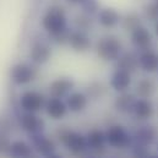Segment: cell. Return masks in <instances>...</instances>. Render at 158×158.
<instances>
[{
    "label": "cell",
    "mask_w": 158,
    "mask_h": 158,
    "mask_svg": "<svg viewBox=\"0 0 158 158\" xmlns=\"http://www.w3.org/2000/svg\"><path fill=\"white\" fill-rule=\"evenodd\" d=\"M40 26L55 44H68L71 30L69 28L68 12L63 5L48 6L40 17Z\"/></svg>",
    "instance_id": "obj_1"
},
{
    "label": "cell",
    "mask_w": 158,
    "mask_h": 158,
    "mask_svg": "<svg viewBox=\"0 0 158 158\" xmlns=\"http://www.w3.org/2000/svg\"><path fill=\"white\" fill-rule=\"evenodd\" d=\"M97 56L103 61H117L124 52L123 42L115 35H106L96 42L94 45Z\"/></svg>",
    "instance_id": "obj_2"
},
{
    "label": "cell",
    "mask_w": 158,
    "mask_h": 158,
    "mask_svg": "<svg viewBox=\"0 0 158 158\" xmlns=\"http://www.w3.org/2000/svg\"><path fill=\"white\" fill-rule=\"evenodd\" d=\"M56 137L60 143L74 155H83L88 151L87 137L81 132L70 130L66 126H60L56 130Z\"/></svg>",
    "instance_id": "obj_3"
},
{
    "label": "cell",
    "mask_w": 158,
    "mask_h": 158,
    "mask_svg": "<svg viewBox=\"0 0 158 158\" xmlns=\"http://www.w3.org/2000/svg\"><path fill=\"white\" fill-rule=\"evenodd\" d=\"M106 137L107 145L115 150L130 148L132 143V134L120 124H113L108 126L106 130Z\"/></svg>",
    "instance_id": "obj_4"
},
{
    "label": "cell",
    "mask_w": 158,
    "mask_h": 158,
    "mask_svg": "<svg viewBox=\"0 0 158 158\" xmlns=\"http://www.w3.org/2000/svg\"><path fill=\"white\" fill-rule=\"evenodd\" d=\"M37 68L35 64H27V63H19L12 66L10 71V79L17 86L28 85L37 77Z\"/></svg>",
    "instance_id": "obj_5"
},
{
    "label": "cell",
    "mask_w": 158,
    "mask_h": 158,
    "mask_svg": "<svg viewBox=\"0 0 158 158\" xmlns=\"http://www.w3.org/2000/svg\"><path fill=\"white\" fill-rule=\"evenodd\" d=\"M47 98L38 91H33V89H28L25 91L20 98H19V104L20 108L23 112L27 113H38L42 109H44Z\"/></svg>",
    "instance_id": "obj_6"
},
{
    "label": "cell",
    "mask_w": 158,
    "mask_h": 158,
    "mask_svg": "<svg viewBox=\"0 0 158 158\" xmlns=\"http://www.w3.org/2000/svg\"><path fill=\"white\" fill-rule=\"evenodd\" d=\"M130 43L137 52H142L150 48H153V35L148 27L140 25L130 33Z\"/></svg>",
    "instance_id": "obj_7"
},
{
    "label": "cell",
    "mask_w": 158,
    "mask_h": 158,
    "mask_svg": "<svg viewBox=\"0 0 158 158\" xmlns=\"http://www.w3.org/2000/svg\"><path fill=\"white\" fill-rule=\"evenodd\" d=\"M52 54H53V50H52L50 44L43 38H38L32 42L28 55H30L32 64L43 65L50 60Z\"/></svg>",
    "instance_id": "obj_8"
},
{
    "label": "cell",
    "mask_w": 158,
    "mask_h": 158,
    "mask_svg": "<svg viewBox=\"0 0 158 158\" xmlns=\"http://www.w3.org/2000/svg\"><path fill=\"white\" fill-rule=\"evenodd\" d=\"M158 140V129L148 123H142L132 132V143H139L143 146H151Z\"/></svg>",
    "instance_id": "obj_9"
},
{
    "label": "cell",
    "mask_w": 158,
    "mask_h": 158,
    "mask_svg": "<svg viewBox=\"0 0 158 158\" xmlns=\"http://www.w3.org/2000/svg\"><path fill=\"white\" fill-rule=\"evenodd\" d=\"M86 137H87L88 151H91L92 156L102 157L106 155V146H107L106 131L99 129H93L86 135Z\"/></svg>",
    "instance_id": "obj_10"
},
{
    "label": "cell",
    "mask_w": 158,
    "mask_h": 158,
    "mask_svg": "<svg viewBox=\"0 0 158 158\" xmlns=\"http://www.w3.org/2000/svg\"><path fill=\"white\" fill-rule=\"evenodd\" d=\"M156 108L151 99L148 98H137L132 109L131 115L140 123H148L155 117Z\"/></svg>",
    "instance_id": "obj_11"
},
{
    "label": "cell",
    "mask_w": 158,
    "mask_h": 158,
    "mask_svg": "<svg viewBox=\"0 0 158 158\" xmlns=\"http://www.w3.org/2000/svg\"><path fill=\"white\" fill-rule=\"evenodd\" d=\"M30 142H31V146L33 147V150L43 157H47V156L54 153L56 150L55 142L50 137L45 136L43 132L30 135Z\"/></svg>",
    "instance_id": "obj_12"
},
{
    "label": "cell",
    "mask_w": 158,
    "mask_h": 158,
    "mask_svg": "<svg viewBox=\"0 0 158 158\" xmlns=\"http://www.w3.org/2000/svg\"><path fill=\"white\" fill-rule=\"evenodd\" d=\"M97 21L98 23L106 28V30H113L118 27L121 22V14L117 9L107 6V7H101V10L97 14Z\"/></svg>",
    "instance_id": "obj_13"
},
{
    "label": "cell",
    "mask_w": 158,
    "mask_h": 158,
    "mask_svg": "<svg viewBox=\"0 0 158 158\" xmlns=\"http://www.w3.org/2000/svg\"><path fill=\"white\" fill-rule=\"evenodd\" d=\"M139 69L145 74L158 73V52L153 48L139 52Z\"/></svg>",
    "instance_id": "obj_14"
},
{
    "label": "cell",
    "mask_w": 158,
    "mask_h": 158,
    "mask_svg": "<svg viewBox=\"0 0 158 158\" xmlns=\"http://www.w3.org/2000/svg\"><path fill=\"white\" fill-rule=\"evenodd\" d=\"M20 125H21V129L30 135L43 132L45 129V121L40 117H38L36 113L23 112V114H21L20 117Z\"/></svg>",
    "instance_id": "obj_15"
},
{
    "label": "cell",
    "mask_w": 158,
    "mask_h": 158,
    "mask_svg": "<svg viewBox=\"0 0 158 158\" xmlns=\"http://www.w3.org/2000/svg\"><path fill=\"white\" fill-rule=\"evenodd\" d=\"M75 81L70 77H58L49 85V94L55 98H66L74 89Z\"/></svg>",
    "instance_id": "obj_16"
},
{
    "label": "cell",
    "mask_w": 158,
    "mask_h": 158,
    "mask_svg": "<svg viewBox=\"0 0 158 158\" xmlns=\"http://www.w3.org/2000/svg\"><path fill=\"white\" fill-rule=\"evenodd\" d=\"M68 44L76 53H86L91 49L92 40L87 32L79 31V30H71Z\"/></svg>",
    "instance_id": "obj_17"
},
{
    "label": "cell",
    "mask_w": 158,
    "mask_h": 158,
    "mask_svg": "<svg viewBox=\"0 0 158 158\" xmlns=\"http://www.w3.org/2000/svg\"><path fill=\"white\" fill-rule=\"evenodd\" d=\"M131 83H132V74L120 69H115L109 80L110 88L117 93H123L129 91Z\"/></svg>",
    "instance_id": "obj_18"
},
{
    "label": "cell",
    "mask_w": 158,
    "mask_h": 158,
    "mask_svg": "<svg viewBox=\"0 0 158 158\" xmlns=\"http://www.w3.org/2000/svg\"><path fill=\"white\" fill-rule=\"evenodd\" d=\"M44 110L47 113V115L53 120H60L68 114V106L66 102L63 101L61 98H55V97H50L47 99L45 106H44Z\"/></svg>",
    "instance_id": "obj_19"
},
{
    "label": "cell",
    "mask_w": 158,
    "mask_h": 158,
    "mask_svg": "<svg viewBox=\"0 0 158 158\" xmlns=\"http://www.w3.org/2000/svg\"><path fill=\"white\" fill-rule=\"evenodd\" d=\"M115 69L125 70L130 74H134L139 70V52L137 50H126L119 56L115 61Z\"/></svg>",
    "instance_id": "obj_20"
},
{
    "label": "cell",
    "mask_w": 158,
    "mask_h": 158,
    "mask_svg": "<svg viewBox=\"0 0 158 158\" xmlns=\"http://www.w3.org/2000/svg\"><path fill=\"white\" fill-rule=\"evenodd\" d=\"M136 99H137V97L135 93L126 91V92L119 93L115 97V99L113 102V107L120 114H131Z\"/></svg>",
    "instance_id": "obj_21"
},
{
    "label": "cell",
    "mask_w": 158,
    "mask_h": 158,
    "mask_svg": "<svg viewBox=\"0 0 158 158\" xmlns=\"http://www.w3.org/2000/svg\"><path fill=\"white\" fill-rule=\"evenodd\" d=\"M157 91V83L152 77H141L135 85V94L137 98H148L151 99Z\"/></svg>",
    "instance_id": "obj_22"
},
{
    "label": "cell",
    "mask_w": 158,
    "mask_h": 158,
    "mask_svg": "<svg viewBox=\"0 0 158 158\" xmlns=\"http://www.w3.org/2000/svg\"><path fill=\"white\" fill-rule=\"evenodd\" d=\"M88 101L89 98L87 97L86 93L83 92H71L68 97H66V106H68V109L73 113H81L83 112L87 106H88Z\"/></svg>",
    "instance_id": "obj_23"
},
{
    "label": "cell",
    "mask_w": 158,
    "mask_h": 158,
    "mask_svg": "<svg viewBox=\"0 0 158 158\" xmlns=\"http://www.w3.org/2000/svg\"><path fill=\"white\" fill-rule=\"evenodd\" d=\"M7 155L10 158H32L33 147L31 146V143L26 141L17 140L11 142Z\"/></svg>",
    "instance_id": "obj_24"
},
{
    "label": "cell",
    "mask_w": 158,
    "mask_h": 158,
    "mask_svg": "<svg viewBox=\"0 0 158 158\" xmlns=\"http://www.w3.org/2000/svg\"><path fill=\"white\" fill-rule=\"evenodd\" d=\"M140 25H143V17L141 14H139L136 11H130L121 17L120 26L123 27L124 31H126L129 33L132 30H135L136 27H139Z\"/></svg>",
    "instance_id": "obj_25"
},
{
    "label": "cell",
    "mask_w": 158,
    "mask_h": 158,
    "mask_svg": "<svg viewBox=\"0 0 158 158\" xmlns=\"http://www.w3.org/2000/svg\"><path fill=\"white\" fill-rule=\"evenodd\" d=\"M107 92H108V87L99 81L91 82L86 88V94L91 99H101L107 94Z\"/></svg>",
    "instance_id": "obj_26"
},
{
    "label": "cell",
    "mask_w": 158,
    "mask_h": 158,
    "mask_svg": "<svg viewBox=\"0 0 158 158\" xmlns=\"http://www.w3.org/2000/svg\"><path fill=\"white\" fill-rule=\"evenodd\" d=\"M92 26H93L92 16H88V15L81 12V14H77L74 17V27H75V30L88 32V31H91Z\"/></svg>",
    "instance_id": "obj_27"
},
{
    "label": "cell",
    "mask_w": 158,
    "mask_h": 158,
    "mask_svg": "<svg viewBox=\"0 0 158 158\" xmlns=\"http://www.w3.org/2000/svg\"><path fill=\"white\" fill-rule=\"evenodd\" d=\"M142 17L146 21L155 22L158 20V0H151L142 7Z\"/></svg>",
    "instance_id": "obj_28"
},
{
    "label": "cell",
    "mask_w": 158,
    "mask_h": 158,
    "mask_svg": "<svg viewBox=\"0 0 158 158\" xmlns=\"http://www.w3.org/2000/svg\"><path fill=\"white\" fill-rule=\"evenodd\" d=\"M81 10L83 14L88 15V16H97L98 11L101 10V4L98 0H82L80 2Z\"/></svg>",
    "instance_id": "obj_29"
},
{
    "label": "cell",
    "mask_w": 158,
    "mask_h": 158,
    "mask_svg": "<svg viewBox=\"0 0 158 158\" xmlns=\"http://www.w3.org/2000/svg\"><path fill=\"white\" fill-rule=\"evenodd\" d=\"M150 155H151V151L148 146L131 143L130 146V157L131 158H148Z\"/></svg>",
    "instance_id": "obj_30"
},
{
    "label": "cell",
    "mask_w": 158,
    "mask_h": 158,
    "mask_svg": "<svg viewBox=\"0 0 158 158\" xmlns=\"http://www.w3.org/2000/svg\"><path fill=\"white\" fill-rule=\"evenodd\" d=\"M153 33L156 37H158V20L153 22Z\"/></svg>",
    "instance_id": "obj_31"
},
{
    "label": "cell",
    "mask_w": 158,
    "mask_h": 158,
    "mask_svg": "<svg viewBox=\"0 0 158 158\" xmlns=\"http://www.w3.org/2000/svg\"><path fill=\"white\" fill-rule=\"evenodd\" d=\"M45 158H64V157H63L61 155H58V153H55V152H54V153H52V155L47 156Z\"/></svg>",
    "instance_id": "obj_32"
},
{
    "label": "cell",
    "mask_w": 158,
    "mask_h": 158,
    "mask_svg": "<svg viewBox=\"0 0 158 158\" xmlns=\"http://www.w3.org/2000/svg\"><path fill=\"white\" fill-rule=\"evenodd\" d=\"M69 1H70L71 4H80L82 0H69Z\"/></svg>",
    "instance_id": "obj_33"
},
{
    "label": "cell",
    "mask_w": 158,
    "mask_h": 158,
    "mask_svg": "<svg viewBox=\"0 0 158 158\" xmlns=\"http://www.w3.org/2000/svg\"><path fill=\"white\" fill-rule=\"evenodd\" d=\"M85 158H99V157H96V156H92V155H87Z\"/></svg>",
    "instance_id": "obj_34"
},
{
    "label": "cell",
    "mask_w": 158,
    "mask_h": 158,
    "mask_svg": "<svg viewBox=\"0 0 158 158\" xmlns=\"http://www.w3.org/2000/svg\"><path fill=\"white\" fill-rule=\"evenodd\" d=\"M148 158H158V155H150Z\"/></svg>",
    "instance_id": "obj_35"
},
{
    "label": "cell",
    "mask_w": 158,
    "mask_h": 158,
    "mask_svg": "<svg viewBox=\"0 0 158 158\" xmlns=\"http://www.w3.org/2000/svg\"><path fill=\"white\" fill-rule=\"evenodd\" d=\"M112 158H123V157H121V156H113Z\"/></svg>",
    "instance_id": "obj_36"
},
{
    "label": "cell",
    "mask_w": 158,
    "mask_h": 158,
    "mask_svg": "<svg viewBox=\"0 0 158 158\" xmlns=\"http://www.w3.org/2000/svg\"><path fill=\"white\" fill-rule=\"evenodd\" d=\"M157 150H158V140H157Z\"/></svg>",
    "instance_id": "obj_37"
}]
</instances>
